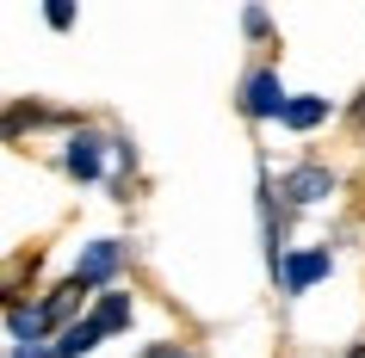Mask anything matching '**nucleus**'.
Masks as SVG:
<instances>
[{
    "label": "nucleus",
    "mask_w": 365,
    "mask_h": 358,
    "mask_svg": "<svg viewBox=\"0 0 365 358\" xmlns=\"http://www.w3.org/2000/svg\"><path fill=\"white\" fill-rule=\"evenodd\" d=\"M242 112H248V117H285L291 112V93L279 87V75H254L248 87H242Z\"/></svg>",
    "instance_id": "1"
},
{
    "label": "nucleus",
    "mask_w": 365,
    "mask_h": 358,
    "mask_svg": "<svg viewBox=\"0 0 365 358\" xmlns=\"http://www.w3.org/2000/svg\"><path fill=\"white\" fill-rule=\"evenodd\" d=\"M149 358H180V352H168V346H161V352H149Z\"/></svg>",
    "instance_id": "11"
},
{
    "label": "nucleus",
    "mask_w": 365,
    "mask_h": 358,
    "mask_svg": "<svg viewBox=\"0 0 365 358\" xmlns=\"http://www.w3.org/2000/svg\"><path fill=\"white\" fill-rule=\"evenodd\" d=\"M322 117H328V99H316V93H297V99H291V112H285V124H291V130H316Z\"/></svg>",
    "instance_id": "5"
},
{
    "label": "nucleus",
    "mask_w": 365,
    "mask_h": 358,
    "mask_svg": "<svg viewBox=\"0 0 365 358\" xmlns=\"http://www.w3.org/2000/svg\"><path fill=\"white\" fill-rule=\"evenodd\" d=\"M99 339H106V334H99L93 321H75V327H62V339H56V358H87V352L99 346Z\"/></svg>",
    "instance_id": "4"
},
{
    "label": "nucleus",
    "mask_w": 365,
    "mask_h": 358,
    "mask_svg": "<svg viewBox=\"0 0 365 358\" xmlns=\"http://www.w3.org/2000/svg\"><path fill=\"white\" fill-rule=\"evenodd\" d=\"M112 265H118V247H112V241H99L93 253H87V265H81L75 278H81V284H99L106 272H112Z\"/></svg>",
    "instance_id": "8"
},
{
    "label": "nucleus",
    "mask_w": 365,
    "mask_h": 358,
    "mask_svg": "<svg viewBox=\"0 0 365 358\" xmlns=\"http://www.w3.org/2000/svg\"><path fill=\"white\" fill-rule=\"evenodd\" d=\"M43 19L56 25V31H68V25H75V6H68V0H56V6H50V13H43Z\"/></svg>",
    "instance_id": "10"
},
{
    "label": "nucleus",
    "mask_w": 365,
    "mask_h": 358,
    "mask_svg": "<svg viewBox=\"0 0 365 358\" xmlns=\"http://www.w3.org/2000/svg\"><path fill=\"white\" fill-rule=\"evenodd\" d=\"M68 173H75V179H99V142L93 136H75V142H68Z\"/></svg>",
    "instance_id": "6"
},
{
    "label": "nucleus",
    "mask_w": 365,
    "mask_h": 358,
    "mask_svg": "<svg viewBox=\"0 0 365 358\" xmlns=\"http://www.w3.org/2000/svg\"><path fill=\"white\" fill-rule=\"evenodd\" d=\"M291 198H297V204H309V198H316V191H328V173L322 167H304V173H291Z\"/></svg>",
    "instance_id": "9"
},
{
    "label": "nucleus",
    "mask_w": 365,
    "mask_h": 358,
    "mask_svg": "<svg viewBox=\"0 0 365 358\" xmlns=\"http://www.w3.org/2000/svg\"><path fill=\"white\" fill-rule=\"evenodd\" d=\"M81 297H87V284H81V278H68V284L56 290V297H50V302L38 309V315H43V321H62V315H68V309H75Z\"/></svg>",
    "instance_id": "7"
},
{
    "label": "nucleus",
    "mask_w": 365,
    "mask_h": 358,
    "mask_svg": "<svg viewBox=\"0 0 365 358\" xmlns=\"http://www.w3.org/2000/svg\"><path fill=\"white\" fill-rule=\"evenodd\" d=\"M316 278H328V253H291L285 260V284L291 290H309Z\"/></svg>",
    "instance_id": "2"
},
{
    "label": "nucleus",
    "mask_w": 365,
    "mask_h": 358,
    "mask_svg": "<svg viewBox=\"0 0 365 358\" xmlns=\"http://www.w3.org/2000/svg\"><path fill=\"white\" fill-rule=\"evenodd\" d=\"M87 321H93L99 334H118V327H130V297H118V290H106V297H99V309H93Z\"/></svg>",
    "instance_id": "3"
}]
</instances>
